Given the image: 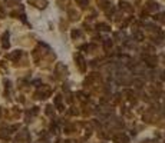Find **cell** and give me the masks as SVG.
Returning a JSON list of instances; mask_svg holds the SVG:
<instances>
[{
	"instance_id": "1",
	"label": "cell",
	"mask_w": 165,
	"mask_h": 143,
	"mask_svg": "<svg viewBox=\"0 0 165 143\" xmlns=\"http://www.w3.org/2000/svg\"><path fill=\"white\" fill-rule=\"evenodd\" d=\"M29 3H32L36 7H40V9H43V7L46 6V1L45 0H29Z\"/></svg>"
},
{
	"instance_id": "4",
	"label": "cell",
	"mask_w": 165,
	"mask_h": 143,
	"mask_svg": "<svg viewBox=\"0 0 165 143\" xmlns=\"http://www.w3.org/2000/svg\"><path fill=\"white\" fill-rule=\"evenodd\" d=\"M4 3H6L7 6H14V4L19 3V0H4Z\"/></svg>"
},
{
	"instance_id": "2",
	"label": "cell",
	"mask_w": 165,
	"mask_h": 143,
	"mask_svg": "<svg viewBox=\"0 0 165 143\" xmlns=\"http://www.w3.org/2000/svg\"><path fill=\"white\" fill-rule=\"evenodd\" d=\"M2 46L4 47V49H7L9 47V33H4L3 36H2Z\"/></svg>"
},
{
	"instance_id": "3",
	"label": "cell",
	"mask_w": 165,
	"mask_h": 143,
	"mask_svg": "<svg viewBox=\"0 0 165 143\" xmlns=\"http://www.w3.org/2000/svg\"><path fill=\"white\" fill-rule=\"evenodd\" d=\"M0 137H2V139H7V137H9L7 129H0Z\"/></svg>"
}]
</instances>
